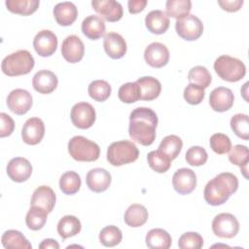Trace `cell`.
Segmentation results:
<instances>
[{"instance_id":"obj_1","label":"cell","mask_w":249,"mask_h":249,"mask_svg":"<svg viewBox=\"0 0 249 249\" xmlns=\"http://www.w3.org/2000/svg\"><path fill=\"white\" fill-rule=\"evenodd\" d=\"M157 125V114L151 108L138 107L130 113L128 134L140 145L150 146L156 139Z\"/></svg>"},{"instance_id":"obj_2","label":"cell","mask_w":249,"mask_h":249,"mask_svg":"<svg viewBox=\"0 0 249 249\" xmlns=\"http://www.w3.org/2000/svg\"><path fill=\"white\" fill-rule=\"evenodd\" d=\"M237 177L231 172H222L205 185L203 196L210 205H222L237 191Z\"/></svg>"},{"instance_id":"obj_3","label":"cell","mask_w":249,"mask_h":249,"mask_svg":"<svg viewBox=\"0 0 249 249\" xmlns=\"http://www.w3.org/2000/svg\"><path fill=\"white\" fill-rule=\"evenodd\" d=\"M34 64V58L27 50H18L4 57L1 69L7 76H20L28 74L33 69Z\"/></svg>"},{"instance_id":"obj_4","label":"cell","mask_w":249,"mask_h":249,"mask_svg":"<svg viewBox=\"0 0 249 249\" xmlns=\"http://www.w3.org/2000/svg\"><path fill=\"white\" fill-rule=\"evenodd\" d=\"M139 157L136 145L128 140L113 142L107 149V160L114 166H121L135 161Z\"/></svg>"},{"instance_id":"obj_5","label":"cell","mask_w":249,"mask_h":249,"mask_svg":"<svg viewBox=\"0 0 249 249\" xmlns=\"http://www.w3.org/2000/svg\"><path fill=\"white\" fill-rule=\"evenodd\" d=\"M214 70L217 75L227 82H237L246 74L245 64L238 58L224 54L214 62Z\"/></svg>"},{"instance_id":"obj_6","label":"cell","mask_w":249,"mask_h":249,"mask_svg":"<svg viewBox=\"0 0 249 249\" xmlns=\"http://www.w3.org/2000/svg\"><path fill=\"white\" fill-rule=\"evenodd\" d=\"M68 153L77 161H94L99 158L100 148L88 138L77 135L68 142Z\"/></svg>"},{"instance_id":"obj_7","label":"cell","mask_w":249,"mask_h":249,"mask_svg":"<svg viewBox=\"0 0 249 249\" xmlns=\"http://www.w3.org/2000/svg\"><path fill=\"white\" fill-rule=\"evenodd\" d=\"M175 29L177 34L184 40H197L203 33V24L195 15H188L182 18L176 19Z\"/></svg>"},{"instance_id":"obj_8","label":"cell","mask_w":249,"mask_h":249,"mask_svg":"<svg viewBox=\"0 0 249 249\" xmlns=\"http://www.w3.org/2000/svg\"><path fill=\"white\" fill-rule=\"evenodd\" d=\"M214 234L221 238H232L239 231V223L231 213H220L212 221Z\"/></svg>"},{"instance_id":"obj_9","label":"cell","mask_w":249,"mask_h":249,"mask_svg":"<svg viewBox=\"0 0 249 249\" xmlns=\"http://www.w3.org/2000/svg\"><path fill=\"white\" fill-rule=\"evenodd\" d=\"M72 124L81 129L89 128L95 122L96 114L93 106L88 102L76 103L70 112Z\"/></svg>"},{"instance_id":"obj_10","label":"cell","mask_w":249,"mask_h":249,"mask_svg":"<svg viewBox=\"0 0 249 249\" xmlns=\"http://www.w3.org/2000/svg\"><path fill=\"white\" fill-rule=\"evenodd\" d=\"M33 103L32 95L23 89L12 90L7 97V106L16 115H24L31 108Z\"/></svg>"},{"instance_id":"obj_11","label":"cell","mask_w":249,"mask_h":249,"mask_svg":"<svg viewBox=\"0 0 249 249\" xmlns=\"http://www.w3.org/2000/svg\"><path fill=\"white\" fill-rule=\"evenodd\" d=\"M57 37L51 30L39 31L33 39V47L35 52L43 57L51 56L57 48Z\"/></svg>"},{"instance_id":"obj_12","label":"cell","mask_w":249,"mask_h":249,"mask_svg":"<svg viewBox=\"0 0 249 249\" xmlns=\"http://www.w3.org/2000/svg\"><path fill=\"white\" fill-rule=\"evenodd\" d=\"M172 186L180 195H189L196 187V175L190 168L178 169L172 177Z\"/></svg>"},{"instance_id":"obj_13","label":"cell","mask_w":249,"mask_h":249,"mask_svg":"<svg viewBox=\"0 0 249 249\" xmlns=\"http://www.w3.org/2000/svg\"><path fill=\"white\" fill-rule=\"evenodd\" d=\"M92 9L102 18L110 22L118 21L123 17V7L115 0H95L91 2Z\"/></svg>"},{"instance_id":"obj_14","label":"cell","mask_w":249,"mask_h":249,"mask_svg":"<svg viewBox=\"0 0 249 249\" xmlns=\"http://www.w3.org/2000/svg\"><path fill=\"white\" fill-rule=\"evenodd\" d=\"M144 58L150 66L154 68H161L169 61V51L163 44L154 42L146 47Z\"/></svg>"},{"instance_id":"obj_15","label":"cell","mask_w":249,"mask_h":249,"mask_svg":"<svg viewBox=\"0 0 249 249\" xmlns=\"http://www.w3.org/2000/svg\"><path fill=\"white\" fill-rule=\"evenodd\" d=\"M45 135V124L40 118H29L21 129V138L28 145H37Z\"/></svg>"},{"instance_id":"obj_16","label":"cell","mask_w":249,"mask_h":249,"mask_svg":"<svg viewBox=\"0 0 249 249\" xmlns=\"http://www.w3.org/2000/svg\"><path fill=\"white\" fill-rule=\"evenodd\" d=\"M61 54L70 63H77L84 57L85 46L76 35L67 36L61 45Z\"/></svg>"},{"instance_id":"obj_17","label":"cell","mask_w":249,"mask_h":249,"mask_svg":"<svg viewBox=\"0 0 249 249\" xmlns=\"http://www.w3.org/2000/svg\"><path fill=\"white\" fill-rule=\"evenodd\" d=\"M32 173V165L28 160L21 157L12 159L7 165V174L10 179L17 183L26 181Z\"/></svg>"},{"instance_id":"obj_18","label":"cell","mask_w":249,"mask_h":249,"mask_svg":"<svg viewBox=\"0 0 249 249\" xmlns=\"http://www.w3.org/2000/svg\"><path fill=\"white\" fill-rule=\"evenodd\" d=\"M234 101V96L231 89L225 87L214 89L209 95L210 107L216 112H226L230 110Z\"/></svg>"},{"instance_id":"obj_19","label":"cell","mask_w":249,"mask_h":249,"mask_svg":"<svg viewBox=\"0 0 249 249\" xmlns=\"http://www.w3.org/2000/svg\"><path fill=\"white\" fill-rule=\"evenodd\" d=\"M111 181L112 177L109 171L101 167L90 169L86 177L87 186L94 193L105 192L110 187Z\"/></svg>"},{"instance_id":"obj_20","label":"cell","mask_w":249,"mask_h":249,"mask_svg":"<svg viewBox=\"0 0 249 249\" xmlns=\"http://www.w3.org/2000/svg\"><path fill=\"white\" fill-rule=\"evenodd\" d=\"M58 84L56 75L50 70L38 71L32 79V86L34 89L42 94H49L53 92Z\"/></svg>"},{"instance_id":"obj_21","label":"cell","mask_w":249,"mask_h":249,"mask_svg":"<svg viewBox=\"0 0 249 249\" xmlns=\"http://www.w3.org/2000/svg\"><path fill=\"white\" fill-rule=\"evenodd\" d=\"M103 47L105 53L113 59L122 58L126 53V43L122 35L109 32L104 36Z\"/></svg>"},{"instance_id":"obj_22","label":"cell","mask_w":249,"mask_h":249,"mask_svg":"<svg viewBox=\"0 0 249 249\" xmlns=\"http://www.w3.org/2000/svg\"><path fill=\"white\" fill-rule=\"evenodd\" d=\"M55 200V194L51 187L40 186L33 192L30 205L41 207L48 213H51L54 207Z\"/></svg>"},{"instance_id":"obj_23","label":"cell","mask_w":249,"mask_h":249,"mask_svg":"<svg viewBox=\"0 0 249 249\" xmlns=\"http://www.w3.org/2000/svg\"><path fill=\"white\" fill-rule=\"evenodd\" d=\"M169 18L161 10H153L145 18V25L153 34H163L169 27Z\"/></svg>"},{"instance_id":"obj_24","label":"cell","mask_w":249,"mask_h":249,"mask_svg":"<svg viewBox=\"0 0 249 249\" xmlns=\"http://www.w3.org/2000/svg\"><path fill=\"white\" fill-rule=\"evenodd\" d=\"M53 17L56 22L62 26L71 25L78 17V10L72 2H60L53 8Z\"/></svg>"},{"instance_id":"obj_25","label":"cell","mask_w":249,"mask_h":249,"mask_svg":"<svg viewBox=\"0 0 249 249\" xmlns=\"http://www.w3.org/2000/svg\"><path fill=\"white\" fill-rule=\"evenodd\" d=\"M106 26L104 20L94 15L87 17L82 22L83 34L90 40H97L105 34Z\"/></svg>"},{"instance_id":"obj_26","label":"cell","mask_w":249,"mask_h":249,"mask_svg":"<svg viewBox=\"0 0 249 249\" xmlns=\"http://www.w3.org/2000/svg\"><path fill=\"white\" fill-rule=\"evenodd\" d=\"M145 241L146 245L151 249H168L172 243L170 234L165 230L160 228L149 231Z\"/></svg>"},{"instance_id":"obj_27","label":"cell","mask_w":249,"mask_h":249,"mask_svg":"<svg viewBox=\"0 0 249 249\" xmlns=\"http://www.w3.org/2000/svg\"><path fill=\"white\" fill-rule=\"evenodd\" d=\"M136 83L138 84L141 91V99L146 101H151L156 99L160 91H161V85L160 81L154 77L145 76L139 78Z\"/></svg>"},{"instance_id":"obj_28","label":"cell","mask_w":249,"mask_h":249,"mask_svg":"<svg viewBox=\"0 0 249 249\" xmlns=\"http://www.w3.org/2000/svg\"><path fill=\"white\" fill-rule=\"evenodd\" d=\"M148 210L142 204L134 203L128 206L124 215L125 224L132 228H138L143 226L148 220Z\"/></svg>"},{"instance_id":"obj_29","label":"cell","mask_w":249,"mask_h":249,"mask_svg":"<svg viewBox=\"0 0 249 249\" xmlns=\"http://www.w3.org/2000/svg\"><path fill=\"white\" fill-rule=\"evenodd\" d=\"M80 220L73 215L63 216L57 223V232L62 239L74 236L81 231Z\"/></svg>"},{"instance_id":"obj_30","label":"cell","mask_w":249,"mask_h":249,"mask_svg":"<svg viewBox=\"0 0 249 249\" xmlns=\"http://www.w3.org/2000/svg\"><path fill=\"white\" fill-rule=\"evenodd\" d=\"M2 245L7 249H31V243L24 237V235L16 230L6 231L1 237Z\"/></svg>"},{"instance_id":"obj_31","label":"cell","mask_w":249,"mask_h":249,"mask_svg":"<svg viewBox=\"0 0 249 249\" xmlns=\"http://www.w3.org/2000/svg\"><path fill=\"white\" fill-rule=\"evenodd\" d=\"M183 147V142L181 138L177 135L171 134L165 136L159 145V151L165 155L171 160L176 159L180 154Z\"/></svg>"},{"instance_id":"obj_32","label":"cell","mask_w":249,"mask_h":249,"mask_svg":"<svg viewBox=\"0 0 249 249\" xmlns=\"http://www.w3.org/2000/svg\"><path fill=\"white\" fill-rule=\"evenodd\" d=\"M39 0H6L7 9L20 16H29L39 8Z\"/></svg>"},{"instance_id":"obj_33","label":"cell","mask_w":249,"mask_h":249,"mask_svg":"<svg viewBox=\"0 0 249 249\" xmlns=\"http://www.w3.org/2000/svg\"><path fill=\"white\" fill-rule=\"evenodd\" d=\"M229 160L232 164H235L241 168V171L245 178L247 175V167L249 162V151L244 145H235L229 151Z\"/></svg>"},{"instance_id":"obj_34","label":"cell","mask_w":249,"mask_h":249,"mask_svg":"<svg viewBox=\"0 0 249 249\" xmlns=\"http://www.w3.org/2000/svg\"><path fill=\"white\" fill-rule=\"evenodd\" d=\"M48 212L38 206H31L25 216V223L29 230L31 231H39L41 230L48 218Z\"/></svg>"},{"instance_id":"obj_35","label":"cell","mask_w":249,"mask_h":249,"mask_svg":"<svg viewBox=\"0 0 249 249\" xmlns=\"http://www.w3.org/2000/svg\"><path fill=\"white\" fill-rule=\"evenodd\" d=\"M192 9L190 0H168L165 4V14L176 19L182 18L189 15Z\"/></svg>"},{"instance_id":"obj_36","label":"cell","mask_w":249,"mask_h":249,"mask_svg":"<svg viewBox=\"0 0 249 249\" xmlns=\"http://www.w3.org/2000/svg\"><path fill=\"white\" fill-rule=\"evenodd\" d=\"M81 187L80 175L75 171L64 172L59 179V189L65 195L76 194Z\"/></svg>"},{"instance_id":"obj_37","label":"cell","mask_w":249,"mask_h":249,"mask_svg":"<svg viewBox=\"0 0 249 249\" xmlns=\"http://www.w3.org/2000/svg\"><path fill=\"white\" fill-rule=\"evenodd\" d=\"M88 91L93 100L103 102L109 98L112 89L108 82L104 80H95L89 85Z\"/></svg>"},{"instance_id":"obj_38","label":"cell","mask_w":249,"mask_h":249,"mask_svg":"<svg viewBox=\"0 0 249 249\" xmlns=\"http://www.w3.org/2000/svg\"><path fill=\"white\" fill-rule=\"evenodd\" d=\"M188 80L191 84H195L201 87L202 89H206L210 86L212 77L206 67L197 65L189 71Z\"/></svg>"},{"instance_id":"obj_39","label":"cell","mask_w":249,"mask_h":249,"mask_svg":"<svg viewBox=\"0 0 249 249\" xmlns=\"http://www.w3.org/2000/svg\"><path fill=\"white\" fill-rule=\"evenodd\" d=\"M119 99L124 103H134L141 99V91L136 82L125 83L118 90Z\"/></svg>"},{"instance_id":"obj_40","label":"cell","mask_w":249,"mask_h":249,"mask_svg":"<svg viewBox=\"0 0 249 249\" xmlns=\"http://www.w3.org/2000/svg\"><path fill=\"white\" fill-rule=\"evenodd\" d=\"M147 160L149 166L158 173L166 172L171 165V160L159 150L151 151L147 156Z\"/></svg>"},{"instance_id":"obj_41","label":"cell","mask_w":249,"mask_h":249,"mask_svg":"<svg viewBox=\"0 0 249 249\" xmlns=\"http://www.w3.org/2000/svg\"><path fill=\"white\" fill-rule=\"evenodd\" d=\"M230 124L236 136L243 140L249 139V120L246 114H235L231 117Z\"/></svg>"},{"instance_id":"obj_42","label":"cell","mask_w":249,"mask_h":249,"mask_svg":"<svg viewBox=\"0 0 249 249\" xmlns=\"http://www.w3.org/2000/svg\"><path fill=\"white\" fill-rule=\"evenodd\" d=\"M123 238L121 230L116 226H107L99 232V240L106 247H114L118 245Z\"/></svg>"},{"instance_id":"obj_43","label":"cell","mask_w":249,"mask_h":249,"mask_svg":"<svg viewBox=\"0 0 249 249\" xmlns=\"http://www.w3.org/2000/svg\"><path fill=\"white\" fill-rule=\"evenodd\" d=\"M185 159L190 165L200 166L207 161L208 155L204 148L200 146H192L186 152Z\"/></svg>"},{"instance_id":"obj_44","label":"cell","mask_w":249,"mask_h":249,"mask_svg":"<svg viewBox=\"0 0 249 249\" xmlns=\"http://www.w3.org/2000/svg\"><path fill=\"white\" fill-rule=\"evenodd\" d=\"M211 149L218 155L227 154L231 148L230 137L224 133H214L209 140Z\"/></svg>"},{"instance_id":"obj_45","label":"cell","mask_w":249,"mask_h":249,"mask_svg":"<svg viewBox=\"0 0 249 249\" xmlns=\"http://www.w3.org/2000/svg\"><path fill=\"white\" fill-rule=\"evenodd\" d=\"M178 246L181 249H200L203 246V238L197 232H185L179 237Z\"/></svg>"},{"instance_id":"obj_46","label":"cell","mask_w":249,"mask_h":249,"mask_svg":"<svg viewBox=\"0 0 249 249\" xmlns=\"http://www.w3.org/2000/svg\"><path fill=\"white\" fill-rule=\"evenodd\" d=\"M204 96V89L197 85L190 83L184 89V98L189 104L197 105L203 100Z\"/></svg>"},{"instance_id":"obj_47","label":"cell","mask_w":249,"mask_h":249,"mask_svg":"<svg viewBox=\"0 0 249 249\" xmlns=\"http://www.w3.org/2000/svg\"><path fill=\"white\" fill-rule=\"evenodd\" d=\"M0 137H7L12 134L15 128V122L14 120L6 113L0 114Z\"/></svg>"},{"instance_id":"obj_48","label":"cell","mask_w":249,"mask_h":249,"mask_svg":"<svg viewBox=\"0 0 249 249\" xmlns=\"http://www.w3.org/2000/svg\"><path fill=\"white\" fill-rule=\"evenodd\" d=\"M218 4L223 10L232 13L238 11L242 7L243 0H219Z\"/></svg>"},{"instance_id":"obj_49","label":"cell","mask_w":249,"mask_h":249,"mask_svg":"<svg viewBox=\"0 0 249 249\" xmlns=\"http://www.w3.org/2000/svg\"><path fill=\"white\" fill-rule=\"evenodd\" d=\"M147 0H129L127 2L128 12L130 14H137L144 10L147 5Z\"/></svg>"},{"instance_id":"obj_50","label":"cell","mask_w":249,"mask_h":249,"mask_svg":"<svg viewBox=\"0 0 249 249\" xmlns=\"http://www.w3.org/2000/svg\"><path fill=\"white\" fill-rule=\"evenodd\" d=\"M40 249H58L59 244L57 243L56 240L53 238H47L44 239L40 244H39Z\"/></svg>"}]
</instances>
